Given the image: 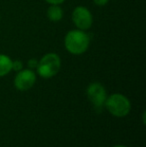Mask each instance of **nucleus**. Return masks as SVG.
<instances>
[{
	"instance_id": "obj_11",
	"label": "nucleus",
	"mask_w": 146,
	"mask_h": 147,
	"mask_svg": "<svg viewBox=\"0 0 146 147\" xmlns=\"http://www.w3.org/2000/svg\"><path fill=\"white\" fill-rule=\"evenodd\" d=\"M45 1H46L47 3L51 4V5H60L65 0H45Z\"/></svg>"
},
{
	"instance_id": "obj_7",
	"label": "nucleus",
	"mask_w": 146,
	"mask_h": 147,
	"mask_svg": "<svg viewBox=\"0 0 146 147\" xmlns=\"http://www.w3.org/2000/svg\"><path fill=\"white\" fill-rule=\"evenodd\" d=\"M63 10L59 5H51L47 9V17L53 22L60 21L63 18Z\"/></svg>"
},
{
	"instance_id": "obj_13",
	"label": "nucleus",
	"mask_w": 146,
	"mask_h": 147,
	"mask_svg": "<svg viewBox=\"0 0 146 147\" xmlns=\"http://www.w3.org/2000/svg\"><path fill=\"white\" fill-rule=\"evenodd\" d=\"M113 147H126V146H124V145H116V146H113Z\"/></svg>"
},
{
	"instance_id": "obj_5",
	"label": "nucleus",
	"mask_w": 146,
	"mask_h": 147,
	"mask_svg": "<svg viewBox=\"0 0 146 147\" xmlns=\"http://www.w3.org/2000/svg\"><path fill=\"white\" fill-rule=\"evenodd\" d=\"M87 96L96 109H101L106 100V90L103 85L94 82L87 87Z\"/></svg>"
},
{
	"instance_id": "obj_9",
	"label": "nucleus",
	"mask_w": 146,
	"mask_h": 147,
	"mask_svg": "<svg viewBox=\"0 0 146 147\" xmlns=\"http://www.w3.org/2000/svg\"><path fill=\"white\" fill-rule=\"evenodd\" d=\"M22 69H23V63H22V61H20V60H14V61H12V70L18 72Z\"/></svg>"
},
{
	"instance_id": "obj_1",
	"label": "nucleus",
	"mask_w": 146,
	"mask_h": 147,
	"mask_svg": "<svg viewBox=\"0 0 146 147\" xmlns=\"http://www.w3.org/2000/svg\"><path fill=\"white\" fill-rule=\"evenodd\" d=\"M89 44V35L80 29L70 30L64 38V46L66 50L74 55L84 53L88 49Z\"/></svg>"
},
{
	"instance_id": "obj_10",
	"label": "nucleus",
	"mask_w": 146,
	"mask_h": 147,
	"mask_svg": "<svg viewBox=\"0 0 146 147\" xmlns=\"http://www.w3.org/2000/svg\"><path fill=\"white\" fill-rule=\"evenodd\" d=\"M38 65V60L32 58V59H29L28 61V66H29V69H34V68L37 67Z\"/></svg>"
},
{
	"instance_id": "obj_3",
	"label": "nucleus",
	"mask_w": 146,
	"mask_h": 147,
	"mask_svg": "<svg viewBox=\"0 0 146 147\" xmlns=\"http://www.w3.org/2000/svg\"><path fill=\"white\" fill-rule=\"evenodd\" d=\"M104 105L112 115L116 117L126 116L129 113L131 105L129 100L122 94H112L105 100Z\"/></svg>"
},
{
	"instance_id": "obj_2",
	"label": "nucleus",
	"mask_w": 146,
	"mask_h": 147,
	"mask_svg": "<svg viewBox=\"0 0 146 147\" xmlns=\"http://www.w3.org/2000/svg\"><path fill=\"white\" fill-rule=\"evenodd\" d=\"M61 67L60 57L56 53H47L38 61L37 73L43 78H51L59 72Z\"/></svg>"
},
{
	"instance_id": "obj_6",
	"label": "nucleus",
	"mask_w": 146,
	"mask_h": 147,
	"mask_svg": "<svg viewBox=\"0 0 146 147\" xmlns=\"http://www.w3.org/2000/svg\"><path fill=\"white\" fill-rule=\"evenodd\" d=\"M36 81V75L31 69H22L18 71L14 79V85L18 90H28L34 85Z\"/></svg>"
},
{
	"instance_id": "obj_12",
	"label": "nucleus",
	"mask_w": 146,
	"mask_h": 147,
	"mask_svg": "<svg viewBox=\"0 0 146 147\" xmlns=\"http://www.w3.org/2000/svg\"><path fill=\"white\" fill-rule=\"evenodd\" d=\"M93 2L97 6H104L109 2V0H93Z\"/></svg>"
},
{
	"instance_id": "obj_8",
	"label": "nucleus",
	"mask_w": 146,
	"mask_h": 147,
	"mask_svg": "<svg viewBox=\"0 0 146 147\" xmlns=\"http://www.w3.org/2000/svg\"><path fill=\"white\" fill-rule=\"evenodd\" d=\"M12 70V60L5 54H0V77L5 76Z\"/></svg>"
},
{
	"instance_id": "obj_4",
	"label": "nucleus",
	"mask_w": 146,
	"mask_h": 147,
	"mask_svg": "<svg viewBox=\"0 0 146 147\" xmlns=\"http://www.w3.org/2000/svg\"><path fill=\"white\" fill-rule=\"evenodd\" d=\"M72 21L80 30H87L92 26L93 17L89 9L84 6H77L72 12Z\"/></svg>"
}]
</instances>
